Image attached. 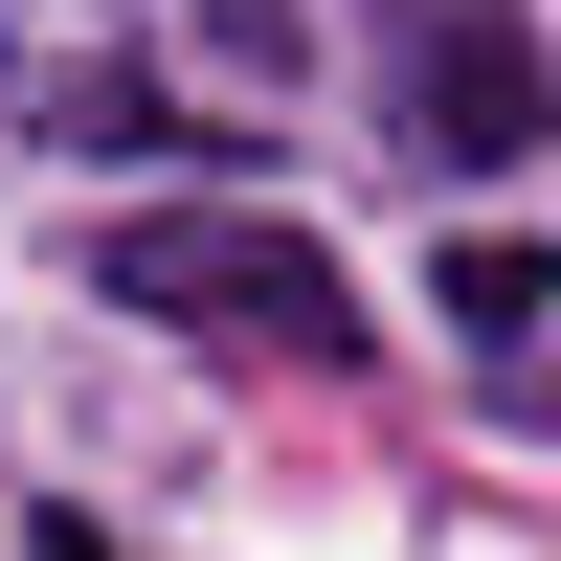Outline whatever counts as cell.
<instances>
[{
	"instance_id": "8992f818",
	"label": "cell",
	"mask_w": 561,
	"mask_h": 561,
	"mask_svg": "<svg viewBox=\"0 0 561 561\" xmlns=\"http://www.w3.org/2000/svg\"><path fill=\"white\" fill-rule=\"evenodd\" d=\"M23 561H113V539H90V517H45V539H23Z\"/></svg>"
},
{
	"instance_id": "6da1fadb",
	"label": "cell",
	"mask_w": 561,
	"mask_h": 561,
	"mask_svg": "<svg viewBox=\"0 0 561 561\" xmlns=\"http://www.w3.org/2000/svg\"><path fill=\"white\" fill-rule=\"evenodd\" d=\"M113 314L225 337V359H359L337 248H314V225H270V203H135V225H113Z\"/></svg>"
},
{
	"instance_id": "5b68a950",
	"label": "cell",
	"mask_w": 561,
	"mask_h": 561,
	"mask_svg": "<svg viewBox=\"0 0 561 561\" xmlns=\"http://www.w3.org/2000/svg\"><path fill=\"white\" fill-rule=\"evenodd\" d=\"M203 23H225V45H248V68H270V45H293V0H203Z\"/></svg>"
},
{
	"instance_id": "3957f363",
	"label": "cell",
	"mask_w": 561,
	"mask_h": 561,
	"mask_svg": "<svg viewBox=\"0 0 561 561\" xmlns=\"http://www.w3.org/2000/svg\"><path fill=\"white\" fill-rule=\"evenodd\" d=\"M23 113L68 135V158H135V135H158V90H135V68H90V23H23Z\"/></svg>"
},
{
	"instance_id": "7a4b0ae2",
	"label": "cell",
	"mask_w": 561,
	"mask_h": 561,
	"mask_svg": "<svg viewBox=\"0 0 561 561\" xmlns=\"http://www.w3.org/2000/svg\"><path fill=\"white\" fill-rule=\"evenodd\" d=\"M382 113H404L427 180H517L561 135V68H539L517 0H404V23H382Z\"/></svg>"
},
{
	"instance_id": "277c9868",
	"label": "cell",
	"mask_w": 561,
	"mask_h": 561,
	"mask_svg": "<svg viewBox=\"0 0 561 561\" xmlns=\"http://www.w3.org/2000/svg\"><path fill=\"white\" fill-rule=\"evenodd\" d=\"M427 314H449V337H472V359H517L539 314H561V270L517 248V225H494V248H449V293H427Z\"/></svg>"
}]
</instances>
